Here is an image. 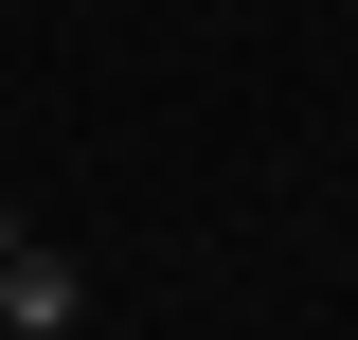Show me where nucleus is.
I'll return each instance as SVG.
<instances>
[{"label": "nucleus", "mask_w": 358, "mask_h": 340, "mask_svg": "<svg viewBox=\"0 0 358 340\" xmlns=\"http://www.w3.org/2000/svg\"><path fill=\"white\" fill-rule=\"evenodd\" d=\"M0 323H18V340H72V323H90V269L18 233V251H0Z\"/></svg>", "instance_id": "f257e3e1"}, {"label": "nucleus", "mask_w": 358, "mask_h": 340, "mask_svg": "<svg viewBox=\"0 0 358 340\" xmlns=\"http://www.w3.org/2000/svg\"><path fill=\"white\" fill-rule=\"evenodd\" d=\"M0 251H18V215H0Z\"/></svg>", "instance_id": "f03ea898"}]
</instances>
